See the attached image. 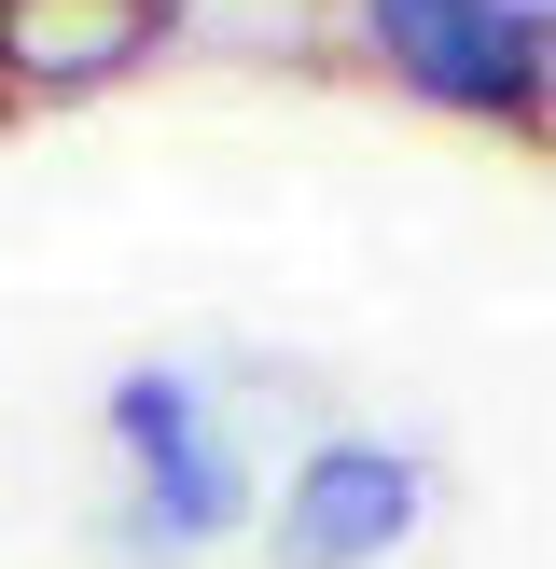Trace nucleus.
Segmentation results:
<instances>
[{
  "instance_id": "3",
  "label": "nucleus",
  "mask_w": 556,
  "mask_h": 569,
  "mask_svg": "<svg viewBox=\"0 0 556 569\" xmlns=\"http://www.w3.org/2000/svg\"><path fill=\"white\" fill-rule=\"evenodd\" d=\"M431 515V472L389 431H320L265 500V569H389Z\"/></svg>"
},
{
  "instance_id": "4",
  "label": "nucleus",
  "mask_w": 556,
  "mask_h": 569,
  "mask_svg": "<svg viewBox=\"0 0 556 569\" xmlns=\"http://www.w3.org/2000/svg\"><path fill=\"white\" fill-rule=\"evenodd\" d=\"M167 42V0H0V98H83Z\"/></svg>"
},
{
  "instance_id": "5",
  "label": "nucleus",
  "mask_w": 556,
  "mask_h": 569,
  "mask_svg": "<svg viewBox=\"0 0 556 569\" xmlns=\"http://www.w3.org/2000/svg\"><path fill=\"white\" fill-rule=\"evenodd\" d=\"M543 42H556V0H543Z\"/></svg>"
},
{
  "instance_id": "2",
  "label": "nucleus",
  "mask_w": 556,
  "mask_h": 569,
  "mask_svg": "<svg viewBox=\"0 0 556 569\" xmlns=\"http://www.w3.org/2000/svg\"><path fill=\"white\" fill-rule=\"evenodd\" d=\"M98 417H111V459H126V542L139 556H195V542H222V528L250 515V459H237V431H222L209 376L126 361Z\"/></svg>"
},
{
  "instance_id": "1",
  "label": "nucleus",
  "mask_w": 556,
  "mask_h": 569,
  "mask_svg": "<svg viewBox=\"0 0 556 569\" xmlns=\"http://www.w3.org/2000/svg\"><path fill=\"white\" fill-rule=\"evenodd\" d=\"M361 56H376L404 98L459 111V126H556V42H543V0H348Z\"/></svg>"
}]
</instances>
